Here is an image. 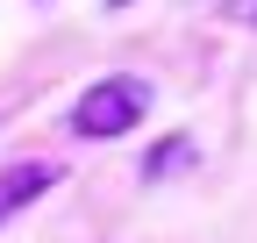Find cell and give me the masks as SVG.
<instances>
[{
	"mask_svg": "<svg viewBox=\"0 0 257 243\" xmlns=\"http://www.w3.org/2000/svg\"><path fill=\"white\" fill-rule=\"evenodd\" d=\"M143 114H150V86L128 79V72H114V79H100V86H86V93H79L72 129H79V136H128Z\"/></svg>",
	"mask_w": 257,
	"mask_h": 243,
	"instance_id": "6da1fadb",
	"label": "cell"
},
{
	"mask_svg": "<svg viewBox=\"0 0 257 243\" xmlns=\"http://www.w3.org/2000/svg\"><path fill=\"white\" fill-rule=\"evenodd\" d=\"M57 179H64V165H36V158H29V165H8V172H0V222L22 215L29 200H43Z\"/></svg>",
	"mask_w": 257,
	"mask_h": 243,
	"instance_id": "7a4b0ae2",
	"label": "cell"
},
{
	"mask_svg": "<svg viewBox=\"0 0 257 243\" xmlns=\"http://www.w3.org/2000/svg\"><path fill=\"white\" fill-rule=\"evenodd\" d=\"M186 158H193V143H186V136H172V143H157L150 158H143V179H165V172H179Z\"/></svg>",
	"mask_w": 257,
	"mask_h": 243,
	"instance_id": "3957f363",
	"label": "cell"
},
{
	"mask_svg": "<svg viewBox=\"0 0 257 243\" xmlns=\"http://www.w3.org/2000/svg\"><path fill=\"white\" fill-rule=\"evenodd\" d=\"M250 22H257V8H250Z\"/></svg>",
	"mask_w": 257,
	"mask_h": 243,
	"instance_id": "277c9868",
	"label": "cell"
}]
</instances>
